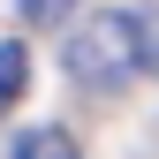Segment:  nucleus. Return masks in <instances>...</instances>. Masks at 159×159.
Segmentation results:
<instances>
[{
  "instance_id": "3",
  "label": "nucleus",
  "mask_w": 159,
  "mask_h": 159,
  "mask_svg": "<svg viewBox=\"0 0 159 159\" xmlns=\"http://www.w3.org/2000/svg\"><path fill=\"white\" fill-rule=\"evenodd\" d=\"M8 159H76V136L68 129H23L8 144Z\"/></svg>"
},
{
  "instance_id": "1",
  "label": "nucleus",
  "mask_w": 159,
  "mask_h": 159,
  "mask_svg": "<svg viewBox=\"0 0 159 159\" xmlns=\"http://www.w3.org/2000/svg\"><path fill=\"white\" fill-rule=\"evenodd\" d=\"M61 68L91 91H114L144 68V8H98L61 38Z\"/></svg>"
},
{
  "instance_id": "5",
  "label": "nucleus",
  "mask_w": 159,
  "mask_h": 159,
  "mask_svg": "<svg viewBox=\"0 0 159 159\" xmlns=\"http://www.w3.org/2000/svg\"><path fill=\"white\" fill-rule=\"evenodd\" d=\"M144 68L159 76V8H144Z\"/></svg>"
},
{
  "instance_id": "4",
  "label": "nucleus",
  "mask_w": 159,
  "mask_h": 159,
  "mask_svg": "<svg viewBox=\"0 0 159 159\" xmlns=\"http://www.w3.org/2000/svg\"><path fill=\"white\" fill-rule=\"evenodd\" d=\"M76 0H23V23H68Z\"/></svg>"
},
{
  "instance_id": "2",
  "label": "nucleus",
  "mask_w": 159,
  "mask_h": 159,
  "mask_svg": "<svg viewBox=\"0 0 159 159\" xmlns=\"http://www.w3.org/2000/svg\"><path fill=\"white\" fill-rule=\"evenodd\" d=\"M30 91V46L23 38H0V114Z\"/></svg>"
}]
</instances>
